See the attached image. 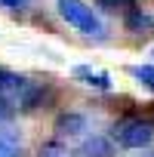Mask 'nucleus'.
Segmentation results:
<instances>
[{
	"label": "nucleus",
	"instance_id": "nucleus-1",
	"mask_svg": "<svg viewBox=\"0 0 154 157\" xmlns=\"http://www.w3.org/2000/svg\"><path fill=\"white\" fill-rule=\"evenodd\" d=\"M46 99H52V90L46 83H37L31 77L0 68V117L16 114V111H34Z\"/></svg>",
	"mask_w": 154,
	"mask_h": 157
},
{
	"label": "nucleus",
	"instance_id": "nucleus-2",
	"mask_svg": "<svg viewBox=\"0 0 154 157\" xmlns=\"http://www.w3.org/2000/svg\"><path fill=\"white\" fill-rule=\"evenodd\" d=\"M111 142L120 145V148H148L154 142V123L145 120V117H136V114H126L120 120H114L111 126Z\"/></svg>",
	"mask_w": 154,
	"mask_h": 157
},
{
	"label": "nucleus",
	"instance_id": "nucleus-3",
	"mask_svg": "<svg viewBox=\"0 0 154 157\" xmlns=\"http://www.w3.org/2000/svg\"><path fill=\"white\" fill-rule=\"evenodd\" d=\"M59 16L74 28V31H80L83 37H96V40H102L105 37V25H102V19L93 13V6H87L83 0H59Z\"/></svg>",
	"mask_w": 154,
	"mask_h": 157
},
{
	"label": "nucleus",
	"instance_id": "nucleus-4",
	"mask_svg": "<svg viewBox=\"0 0 154 157\" xmlns=\"http://www.w3.org/2000/svg\"><path fill=\"white\" fill-rule=\"evenodd\" d=\"M74 77H77L80 83L93 86V90H102V93H108V90H111V77H108L105 71L90 68V65H77V68H74Z\"/></svg>",
	"mask_w": 154,
	"mask_h": 157
},
{
	"label": "nucleus",
	"instance_id": "nucleus-5",
	"mask_svg": "<svg viewBox=\"0 0 154 157\" xmlns=\"http://www.w3.org/2000/svg\"><path fill=\"white\" fill-rule=\"evenodd\" d=\"M87 129V117L83 114H77V111H68L56 120V132L59 136H80Z\"/></svg>",
	"mask_w": 154,
	"mask_h": 157
},
{
	"label": "nucleus",
	"instance_id": "nucleus-6",
	"mask_svg": "<svg viewBox=\"0 0 154 157\" xmlns=\"http://www.w3.org/2000/svg\"><path fill=\"white\" fill-rule=\"evenodd\" d=\"M123 25H126V28H129L133 34H151V31H154V19H151V16H148L145 10H139V6L126 13Z\"/></svg>",
	"mask_w": 154,
	"mask_h": 157
},
{
	"label": "nucleus",
	"instance_id": "nucleus-7",
	"mask_svg": "<svg viewBox=\"0 0 154 157\" xmlns=\"http://www.w3.org/2000/svg\"><path fill=\"white\" fill-rule=\"evenodd\" d=\"M0 157H22V136L16 129H0Z\"/></svg>",
	"mask_w": 154,
	"mask_h": 157
},
{
	"label": "nucleus",
	"instance_id": "nucleus-8",
	"mask_svg": "<svg viewBox=\"0 0 154 157\" xmlns=\"http://www.w3.org/2000/svg\"><path fill=\"white\" fill-rule=\"evenodd\" d=\"M80 154L83 157H111L114 154V142L111 139H87L83 142V148H80Z\"/></svg>",
	"mask_w": 154,
	"mask_h": 157
},
{
	"label": "nucleus",
	"instance_id": "nucleus-9",
	"mask_svg": "<svg viewBox=\"0 0 154 157\" xmlns=\"http://www.w3.org/2000/svg\"><path fill=\"white\" fill-rule=\"evenodd\" d=\"M133 77L142 80V83L154 93V65H136V68H133Z\"/></svg>",
	"mask_w": 154,
	"mask_h": 157
},
{
	"label": "nucleus",
	"instance_id": "nucleus-10",
	"mask_svg": "<svg viewBox=\"0 0 154 157\" xmlns=\"http://www.w3.org/2000/svg\"><path fill=\"white\" fill-rule=\"evenodd\" d=\"M136 0H99L102 10H123V6H133Z\"/></svg>",
	"mask_w": 154,
	"mask_h": 157
},
{
	"label": "nucleus",
	"instance_id": "nucleus-11",
	"mask_svg": "<svg viewBox=\"0 0 154 157\" xmlns=\"http://www.w3.org/2000/svg\"><path fill=\"white\" fill-rule=\"evenodd\" d=\"M0 6L10 10V13H22V10L28 6V0H0Z\"/></svg>",
	"mask_w": 154,
	"mask_h": 157
},
{
	"label": "nucleus",
	"instance_id": "nucleus-12",
	"mask_svg": "<svg viewBox=\"0 0 154 157\" xmlns=\"http://www.w3.org/2000/svg\"><path fill=\"white\" fill-rule=\"evenodd\" d=\"M151 56H154V52H151Z\"/></svg>",
	"mask_w": 154,
	"mask_h": 157
}]
</instances>
